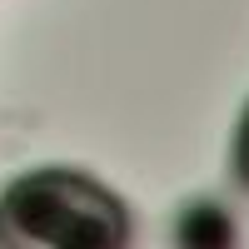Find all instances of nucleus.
Segmentation results:
<instances>
[{
	"mask_svg": "<svg viewBox=\"0 0 249 249\" xmlns=\"http://www.w3.org/2000/svg\"><path fill=\"white\" fill-rule=\"evenodd\" d=\"M175 249H239V219L219 199H190L175 214Z\"/></svg>",
	"mask_w": 249,
	"mask_h": 249,
	"instance_id": "nucleus-2",
	"label": "nucleus"
},
{
	"mask_svg": "<svg viewBox=\"0 0 249 249\" xmlns=\"http://www.w3.org/2000/svg\"><path fill=\"white\" fill-rule=\"evenodd\" d=\"M230 170H234V179L249 190V105H244V115H239V124H234V150H230Z\"/></svg>",
	"mask_w": 249,
	"mask_h": 249,
	"instance_id": "nucleus-3",
	"label": "nucleus"
},
{
	"mask_svg": "<svg viewBox=\"0 0 249 249\" xmlns=\"http://www.w3.org/2000/svg\"><path fill=\"white\" fill-rule=\"evenodd\" d=\"M0 249H130V210L75 170H30L0 195Z\"/></svg>",
	"mask_w": 249,
	"mask_h": 249,
	"instance_id": "nucleus-1",
	"label": "nucleus"
}]
</instances>
